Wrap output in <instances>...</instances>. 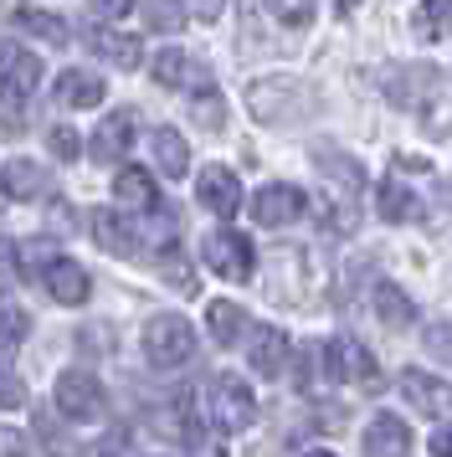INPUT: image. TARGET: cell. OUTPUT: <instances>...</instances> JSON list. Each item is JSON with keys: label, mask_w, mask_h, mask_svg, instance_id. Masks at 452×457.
Instances as JSON below:
<instances>
[{"label": "cell", "mask_w": 452, "mask_h": 457, "mask_svg": "<svg viewBox=\"0 0 452 457\" xmlns=\"http://www.w3.org/2000/svg\"><path fill=\"white\" fill-rule=\"evenodd\" d=\"M390 104L411 108L427 134H452V78L442 67H396L386 78Z\"/></svg>", "instance_id": "cell-1"}, {"label": "cell", "mask_w": 452, "mask_h": 457, "mask_svg": "<svg viewBox=\"0 0 452 457\" xmlns=\"http://www.w3.org/2000/svg\"><path fill=\"white\" fill-rule=\"evenodd\" d=\"M319 180H324V211L334 231H355V211H360V190H365V170L339 149L319 154Z\"/></svg>", "instance_id": "cell-2"}, {"label": "cell", "mask_w": 452, "mask_h": 457, "mask_svg": "<svg viewBox=\"0 0 452 457\" xmlns=\"http://www.w3.org/2000/svg\"><path fill=\"white\" fill-rule=\"evenodd\" d=\"M196 324L180 319V313H160V319H149L144 324V360L155 365V370H185L190 360H196Z\"/></svg>", "instance_id": "cell-3"}, {"label": "cell", "mask_w": 452, "mask_h": 457, "mask_svg": "<svg viewBox=\"0 0 452 457\" xmlns=\"http://www.w3.org/2000/svg\"><path fill=\"white\" fill-rule=\"evenodd\" d=\"M205 406H211V427L222 436H242L257 421V395L242 375H216L205 386Z\"/></svg>", "instance_id": "cell-4"}, {"label": "cell", "mask_w": 452, "mask_h": 457, "mask_svg": "<svg viewBox=\"0 0 452 457\" xmlns=\"http://www.w3.org/2000/svg\"><path fill=\"white\" fill-rule=\"evenodd\" d=\"M324 375L329 386H355V391H381V365L360 339H324Z\"/></svg>", "instance_id": "cell-5"}, {"label": "cell", "mask_w": 452, "mask_h": 457, "mask_svg": "<svg viewBox=\"0 0 452 457\" xmlns=\"http://www.w3.org/2000/svg\"><path fill=\"white\" fill-rule=\"evenodd\" d=\"M247 98L263 124H293L308 113V83H298V78H263V83H252Z\"/></svg>", "instance_id": "cell-6"}, {"label": "cell", "mask_w": 452, "mask_h": 457, "mask_svg": "<svg viewBox=\"0 0 452 457\" xmlns=\"http://www.w3.org/2000/svg\"><path fill=\"white\" fill-rule=\"evenodd\" d=\"M201 257L205 268L216 272V278H226V283H252V262H257V252H252V242H247L242 231L231 227H216L211 237L201 242Z\"/></svg>", "instance_id": "cell-7"}, {"label": "cell", "mask_w": 452, "mask_h": 457, "mask_svg": "<svg viewBox=\"0 0 452 457\" xmlns=\"http://www.w3.org/2000/svg\"><path fill=\"white\" fill-rule=\"evenodd\" d=\"M41 83V62L21 42H0V104H26Z\"/></svg>", "instance_id": "cell-8"}, {"label": "cell", "mask_w": 452, "mask_h": 457, "mask_svg": "<svg viewBox=\"0 0 452 457\" xmlns=\"http://www.w3.org/2000/svg\"><path fill=\"white\" fill-rule=\"evenodd\" d=\"M37 278H41V288L52 293L62 309H82V303H88V288H93L88 272H82V262L62 257V252H46V257H41Z\"/></svg>", "instance_id": "cell-9"}, {"label": "cell", "mask_w": 452, "mask_h": 457, "mask_svg": "<svg viewBox=\"0 0 452 457\" xmlns=\"http://www.w3.org/2000/svg\"><path fill=\"white\" fill-rule=\"evenodd\" d=\"M52 401L67 421H88V416L103 411V386L93 370H62L57 386H52Z\"/></svg>", "instance_id": "cell-10"}, {"label": "cell", "mask_w": 452, "mask_h": 457, "mask_svg": "<svg viewBox=\"0 0 452 457\" xmlns=\"http://www.w3.org/2000/svg\"><path fill=\"white\" fill-rule=\"evenodd\" d=\"M304 211H308V195L298 186H288V180H272V186H263L257 195H252V221L267 227V231L293 227Z\"/></svg>", "instance_id": "cell-11"}, {"label": "cell", "mask_w": 452, "mask_h": 457, "mask_svg": "<svg viewBox=\"0 0 452 457\" xmlns=\"http://www.w3.org/2000/svg\"><path fill=\"white\" fill-rule=\"evenodd\" d=\"M196 201H201L216 221H231V216L242 211V180H237V170L205 165L201 175H196Z\"/></svg>", "instance_id": "cell-12"}, {"label": "cell", "mask_w": 452, "mask_h": 457, "mask_svg": "<svg viewBox=\"0 0 452 457\" xmlns=\"http://www.w3.org/2000/svg\"><path fill=\"white\" fill-rule=\"evenodd\" d=\"M360 447H365L370 457H406L411 447H416V436H411L406 416L375 411V416L365 421V432H360Z\"/></svg>", "instance_id": "cell-13"}, {"label": "cell", "mask_w": 452, "mask_h": 457, "mask_svg": "<svg viewBox=\"0 0 452 457\" xmlns=\"http://www.w3.org/2000/svg\"><path fill=\"white\" fill-rule=\"evenodd\" d=\"M88 231H93V242H98L103 252H113V257H139V216H134V211H123V206L98 211Z\"/></svg>", "instance_id": "cell-14"}, {"label": "cell", "mask_w": 452, "mask_h": 457, "mask_svg": "<svg viewBox=\"0 0 452 457\" xmlns=\"http://www.w3.org/2000/svg\"><path fill=\"white\" fill-rule=\"evenodd\" d=\"M247 360H252V370L267 375V380H278L288 370V360H293V339H288L278 324H263V329H252V345H247Z\"/></svg>", "instance_id": "cell-15"}, {"label": "cell", "mask_w": 452, "mask_h": 457, "mask_svg": "<svg viewBox=\"0 0 452 457\" xmlns=\"http://www.w3.org/2000/svg\"><path fill=\"white\" fill-rule=\"evenodd\" d=\"M134 129H139V119H134L129 108L108 113V119L93 129V160H103V165H119L123 154L134 149Z\"/></svg>", "instance_id": "cell-16"}, {"label": "cell", "mask_w": 452, "mask_h": 457, "mask_svg": "<svg viewBox=\"0 0 452 457\" xmlns=\"http://www.w3.org/2000/svg\"><path fill=\"white\" fill-rule=\"evenodd\" d=\"M113 206L134 211V216H144V211H155V206H160V186L149 180V170L123 165L119 175H113Z\"/></svg>", "instance_id": "cell-17"}, {"label": "cell", "mask_w": 452, "mask_h": 457, "mask_svg": "<svg viewBox=\"0 0 452 457\" xmlns=\"http://www.w3.org/2000/svg\"><path fill=\"white\" fill-rule=\"evenodd\" d=\"M401 395L427 416H448L452 411L448 380H437V375H427V370H401Z\"/></svg>", "instance_id": "cell-18"}, {"label": "cell", "mask_w": 452, "mask_h": 457, "mask_svg": "<svg viewBox=\"0 0 452 457\" xmlns=\"http://www.w3.org/2000/svg\"><path fill=\"white\" fill-rule=\"evenodd\" d=\"M46 190H52V180L37 160H5V170H0V195L5 201H41Z\"/></svg>", "instance_id": "cell-19"}, {"label": "cell", "mask_w": 452, "mask_h": 457, "mask_svg": "<svg viewBox=\"0 0 452 457\" xmlns=\"http://www.w3.org/2000/svg\"><path fill=\"white\" fill-rule=\"evenodd\" d=\"M252 16H263L267 26H278L283 37H304L314 26V0H252Z\"/></svg>", "instance_id": "cell-20"}, {"label": "cell", "mask_w": 452, "mask_h": 457, "mask_svg": "<svg viewBox=\"0 0 452 457\" xmlns=\"http://www.w3.org/2000/svg\"><path fill=\"white\" fill-rule=\"evenodd\" d=\"M375 206H381V216H386L390 227H406V221H422V195L406 186V180H396V175H386L381 180V190H375Z\"/></svg>", "instance_id": "cell-21"}, {"label": "cell", "mask_w": 452, "mask_h": 457, "mask_svg": "<svg viewBox=\"0 0 452 457\" xmlns=\"http://www.w3.org/2000/svg\"><path fill=\"white\" fill-rule=\"evenodd\" d=\"M88 42L98 46L103 57L113 67H139V57H144V46H139V37H129V31H113V21H93L88 26Z\"/></svg>", "instance_id": "cell-22"}, {"label": "cell", "mask_w": 452, "mask_h": 457, "mask_svg": "<svg viewBox=\"0 0 452 457\" xmlns=\"http://www.w3.org/2000/svg\"><path fill=\"white\" fill-rule=\"evenodd\" d=\"M222 5L226 0H155V16H149V21L155 26H185V21L211 26L222 16Z\"/></svg>", "instance_id": "cell-23"}, {"label": "cell", "mask_w": 452, "mask_h": 457, "mask_svg": "<svg viewBox=\"0 0 452 457\" xmlns=\"http://www.w3.org/2000/svg\"><path fill=\"white\" fill-rule=\"evenodd\" d=\"M108 98V87H103L98 72H82V67H67L57 78V104L67 108H98Z\"/></svg>", "instance_id": "cell-24"}, {"label": "cell", "mask_w": 452, "mask_h": 457, "mask_svg": "<svg viewBox=\"0 0 452 457\" xmlns=\"http://www.w3.org/2000/svg\"><path fill=\"white\" fill-rule=\"evenodd\" d=\"M205 329H211V339H216L222 350H237V345H242V334L252 329V324H247L242 303L222 298V303H211V309H205Z\"/></svg>", "instance_id": "cell-25"}, {"label": "cell", "mask_w": 452, "mask_h": 457, "mask_svg": "<svg viewBox=\"0 0 452 457\" xmlns=\"http://www.w3.org/2000/svg\"><path fill=\"white\" fill-rule=\"evenodd\" d=\"M0 5L11 11V21H16V26L37 31L41 42L67 46V26H62V16H52V11H37V5H26V0H0Z\"/></svg>", "instance_id": "cell-26"}, {"label": "cell", "mask_w": 452, "mask_h": 457, "mask_svg": "<svg viewBox=\"0 0 452 457\" xmlns=\"http://www.w3.org/2000/svg\"><path fill=\"white\" fill-rule=\"evenodd\" d=\"M370 303H375V319H381L386 329H406V324H416V303H411L396 283H375V288H370Z\"/></svg>", "instance_id": "cell-27"}, {"label": "cell", "mask_w": 452, "mask_h": 457, "mask_svg": "<svg viewBox=\"0 0 452 457\" xmlns=\"http://www.w3.org/2000/svg\"><path fill=\"white\" fill-rule=\"evenodd\" d=\"M149 72H155V83H164V87H190L201 78L196 62H190V52H180V46H160V52L149 57Z\"/></svg>", "instance_id": "cell-28"}, {"label": "cell", "mask_w": 452, "mask_h": 457, "mask_svg": "<svg viewBox=\"0 0 452 457\" xmlns=\"http://www.w3.org/2000/svg\"><path fill=\"white\" fill-rule=\"evenodd\" d=\"M411 37L416 42H442V37H452V0H422L411 11Z\"/></svg>", "instance_id": "cell-29"}, {"label": "cell", "mask_w": 452, "mask_h": 457, "mask_svg": "<svg viewBox=\"0 0 452 457\" xmlns=\"http://www.w3.org/2000/svg\"><path fill=\"white\" fill-rule=\"evenodd\" d=\"M149 145H155V160H160V170L170 175V180H180L185 170H190V145L180 139V129L160 124L155 134H149Z\"/></svg>", "instance_id": "cell-30"}, {"label": "cell", "mask_w": 452, "mask_h": 457, "mask_svg": "<svg viewBox=\"0 0 452 457\" xmlns=\"http://www.w3.org/2000/svg\"><path fill=\"white\" fill-rule=\"evenodd\" d=\"M31 334V313L16 309V303H0V365H11Z\"/></svg>", "instance_id": "cell-31"}, {"label": "cell", "mask_w": 452, "mask_h": 457, "mask_svg": "<svg viewBox=\"0 0 452 457\" xmlns=\"http://www.w3.org/2000/svg\"><path fill=\"white\" fill-rule=\"evenodd\" d=\"M185 108H190V113H196V124H205V129H222V124H226L222 93L205 83V78H196V83H190V98H185Z\"/></svg>", "instance_id": "cell-32"}, {"label": "cell", "mask_w": 452, "mask_h": 457, "mask_svg": "<svg viewBox=\"0 0 452 457\" xmlns=\"http://www.w3.org/2000/svg\"><path fill=\"white\" fill-rule=\"evenodd\" d=\"M46 145H52V154H57V160H78V154H82L78 134H72L67 124H57V129H52V134H46Z\"/></svg>", "instance_id": "cell-33"}, {"label": "cell", "mask_w": 452, "mask_h": 457, "mask_svg": "<svg viewBox=\"0 0 452 457\" xmlns=\"http://www.w3.org/2000/svg\"><path fill=\"white\" fill-rule=\"evenodd\" d=\"M427 350L452 365V324H431V329H427Z\"/></svg>", "instance_id": "cell-34"}, {"label": "cell", "mask_w": 452, "mask_h": 457, "mask_svg": "<svg viewBox=\"0 0 452 457\" xmlns=\"http://www.w3.org/2000/svg\"><path fill=\"white\" fill-rule=\"evenodd\" d=\"M16 406H26V391H21V380H11L5 365H0V411H16Z\"/></svg>", "instance_id": "cell-35"}, {"label": "cell", "mask_w": 452, "mask_h": 457, "mask_svg": "<svg viewBox=\"0 0 452 457\" xmlns=\"http://www.w3.org/2000/svg\"><path fill=\"white\" fill-rule=\"evenodd\" d=\"M16 278H21V268H16V247H11V242L0 237V288H11Z\"/></svg>", "instance_id": "cell-36"}, {"label": "cell", "mask_w": 452, "mask_h": 457, "mask_svg": "<svg viewBox=\"0 0 452 457\" xmlns=\"http://www.w3.org/2000/svg\"><path fill=\"white\" fill-rule=\"evenodd\" d=\"M98 16L103 21H123V16H134V0H98Z\"/></svg>", "instance_id": "cell-37"}, {"label": "cell", "mask_w": 452, "mask_h": 457, "mask_svg": "<svg viewBox=\"0 0 452 457\" xmlns=\"http://www.w3.org/2000/svg\"><path fill=\"white\" fill-rule=\"evenodd\" d=\"M427 453H452V427H437L427 436Z\"/></svg>", "instance_id": "cell-38"}, {"label": "cell", "mask_w": 452, "mask_h": 457, "mask_svg": "<svg viewBox=\"0 0 452 457\" xmlns=\"http://www.w3.org/2000/svg\"><path fill=\"white\" fill-rule=\"evenodd\" d=\"M334 5H339V11H355V5H360V0H334Z\"/></svg>", "instance_id": "cell-39"}]
</instances>
